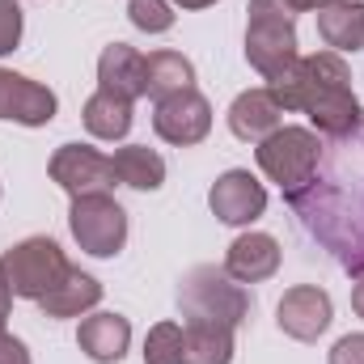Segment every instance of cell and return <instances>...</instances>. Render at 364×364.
Listing matches in <instances>:
<instances>
[{"label":"cell","instance_id":"obj_1","mask_svg":"<svg viewBox=\"0 0 364 364\" xmlns=\"http://www.w3.org/2000/svg\"><path fill=\"white\" fill-rule=\"evenodd\" d=\"M279 110H309L322 136L343 140L360 127V102L352 93V73L339 51H318L296 60L288 73H279L267 85Z\"/></svg>","mask_w":364,"mask_h":364},{"label":"cell","instance_id":"obj_2","mask_svg":"<svg viewBox=\"0 0 364 364\" xmlns=\"http://www.w3.org/2000/svg\"><path fill=\"white\" fill-rule=\"evenodd\" d=\"M296 9L288 0H250V30H246V55L250 64L275 81L296 64V30H292Z\"/></svg>","mask_w":364,"mask_h":364},{"label":"cell","instance_id":"obj_3","mask_svg":"<svg viewBox=\"0 0 364 364\" xmlns=\"http://www.w3.org/2000/svg\"><path fill=\"white\" fill-rule=\"evenodd\" d=\"M178 305L186 322H220V326H237L250 309V296L237 288V279L225 267H195L182 279Z\"/></svg>","mask_w":364,"mask_h":364},{"label":"cell","instance_id":"obj_4","mask_svg":"<svg viewBox=\"0 0 364 364\" xmlns=\"http://www.w3.org/2000/svg\"><path fill=\"white\" fill-rule=\"evenodd\" d=\"M259 166L284 191H296V186H305L314 178V170L322 166V144L305 127H279V132H272L259 144Z\"/></svg>","mask_w":364,"mask_h":364},{"label":"cell","instance_id":"obj_5","mask_svg":"<svg viewBox=\"0 0 364 364\" xmlns=\"http://www.w3.org/2000/svg\"><path fill=\"white\" fill-rule=\"evenodd\" d=\"M0 267H4V279H9V288H13V296L38 301V296H47V292L68 275V259L60 255V246H55L51 237H30V242L13 246V250L0 259Z\"/></svg>","mask_w":364,"mask_h":364},{"label":"cell","instance_id":"obj_6","mask_svg":"<svg viewBox=\"0 0 364 364\" xmlns=\"http://www.w3.org/2000/svg\"><path fill=\"white\" fill-rule=\"evenodd\" d=\"M68 225H73V237L81 242V250H90L97 259L119 255L123 242H127V216H123V208L110 195H81V199H73Z\"/></svg>","mask_w":364,"mask_h":364},{"label":"cell","instance_id":"obj_7","mask_svg":"<svg viewBox=\"0 0 364 364\" xmlns=\"http://www.w3.org/2000/svg\"><path fill=\"white\" fill-rule=\"evenodd\" d=\"M51 178L60 182L73 199L81 195H106L114 186V161L102 157L90 144H64L55 157H51Z\"/></svg>","mask_w":364,"mask_h":364},{"label":"cell","instance_id":"obj_8","mask_svg":"<svg viewBox=\"0 0 364 364\" xmlns=\"http://www.w3.org/2000/svg\"><path fill=\"white\" fill-rule=\"evenodd\" d=\"M153 127L161 140L170 144H199L212 127V106L199 97L195 90H182L174 97H161L157 102V114H153Z\"/></svg>","mask_w":364,"mask_h":364},{"label":"cell","instance_id":"obj_9","mask_svg":"<svg viewBox=\"0 0 364 364\" xmlns=\"http://www.w3.org/2000/svg\"><path fill=\"white\" fill-rule=\"evenodd\" d=\"M212 212L225 220V225H250L255 216H263L267 208V191L250 178L246 170H229L225 178H216L212 195H208Z\"/></svg>","mask_w":364,"mask_h":364},{"label":"cell","instance_id":"obj_10","mask_svg":"<svg viewBox=\"0 0 364 364\" xmlns=\"http://www.w3.org/2000/svg\"><path fill=\"white\" fill-rule=\"evenodd\" d=\"M331 326V296L314 284H301V288H288L284 301H279V331H288L292 339H318L322 331Z\"/></svg>","mask_w":364,"mask_h":364},{"label":"cell","instance_id":"obj_11","mask_svg":"<svg viewBox=\"0 0 364 364\" xmlns=\"http://www.w3.org/2000/svg\"><path fill=\"white\" fill-rule=\"evenodd\" d=\"M0 119H17L26 127L51 123L55 119V93L34 85L30 77H17V73L0 68Z\"/></svg>","mask_w":364,"mask_h":364},{"label":"cell","instance_id":"obj_12","mask_svg":"<svg viewBox=\"0 0 364 364\" xmlns=\"http://www.w3.org/2000/svg\"><path fill=\"white\" fill-rule=\"evenodd\" d=\"M275 267H279V246L267 233H242L229 246V259H225V272L237 284H259V279L275 275Z\"/></svg>","mask_w":364,"mask_h":364},{"label":"cell","instance_id":"obj_13","mask_svg":"<svg viewBox=\"0 0 364 364\" xmlns=\"http://www.w3.org/2000/svg\"><path fill=\"white\" fill-rule=\"evenodd\" d=\"M127 339H132V326H127V318H119V314H93V318L81 322V331H77L81 352L97 364L123 360Z\"/></svg>","mask_w":364,"mask_h":364},{"label":"cell","instance_id":"obj_14","mask_svg":"<svg viewBox=\"0 0 364 364\" xmlns=\"http://www.w3.org/2000/svg\"><path fill=\"white\" fill-rule=\"evenodd\" d=\"M279 102H275L267 90H250L242 93L237 102H233V110H229V127H233V136H242V140H255V144H263L272 132H279Z\"/></svg>","mask_w":364,"mask_h":364},{"label":"cell","instance_id":"obj_15","mask_svg":"<svg viewBox=\"0 0 364 364\" xmlns=\"http://www.w3.org/2000/svg\"><path fill=\"white\" fill-rule=\"evenodd\" d=\"M97 81L102 90L110 93H123V97H140L144 93V55L127 43H114L102 51L97 60Z\"/></svg>","mask_w":364,"mask_h":364},{"label":"cell","instance_id":"obj_16","mask_svg":"<svg viewBox=\"0 0 364 364\" xmlns=\"http://www.w3.org/2000/svg\"><path fill=\"white\" fill-rule=\"evenodd\" d=\"M233 360V326L220 322H186L182 364H229Z\"/></svg>","mask_w":364,"mask_h":364},{"label":"cell","instance_id":"obj_17","mask_svg":"<svg viewBox=\"0 0 364 364\" xmlns=\"http://www.w3.org/2000/svg\"><path fill=\"white\" fill-rule=\"evenodd\" d=\"M102 301V284L90 279V275H81L77 267H68V275L47 292V296H38V305L51 314V318H77L81 309H93Z\"/></svg>","mask_w":364,"mask_h":364},{"label":"cell","instance_id":"obj_18","mask_svg":"<svg viewBox=\"0 0 364 364\" xmlns=\"http://www.w3.org/2000/svg\"><path fill=\"white\" fill-rule=\"evenodd\" d=\"M318 34L335 51H356V47H364V4L339 0V4L318 9Z\"/></svg>","mask_w":364,"mask_h":364},{"label":"cell","instance_id":"obj_19","mask_svg":"<svg viewBox=\"0 0 364 364\" xmlns=\"http://www.w3.org/2000/svg\"><path fill=\"white\" fill-rule=\"evenodd\" d=\"M191 81H195V68H191V60L178 55V51H153V55H144V93L149 97H174V93L191 90Z\"/></svg>","mask_w":364,"mask_h":364},{"label":"cell","instance_id":"obj_20","mask_svg":"<svg viewBox=\"0 0 364 364\" xmlns=\"http://www.w3.org/2000/svg\"><path fill=\"white\" fill-rule=\"evenodd\" d=\"M85 127H90L97 140H123L127 127H132V97L97 90L85 102Z\"/></svg>","mask_w":364,"mask_h":364},{"label":"cell","instance_id":"obj_21","mask_svg":"<svg viewBox=\"0 0 364 364\" xmlns=\"http://www.w3.org/2000/svg\"><path fill=\"white\" fill-rule=\"evenodd\" d=\"M110 161H114L119 182H127V186H136V191H157V186L166 182V161H161L153 149H144V144H127V149H119Z\"/></svg>","mask_w":364,"mask_h":364},{"label":"cell","instance_id":"obj_22","mask_svg":"<svg viewBox=\"0 0 364 364\" xmlns=\"http://www.w3.org/2000/svg\"><path fill=\"white\" fill-rule=\"evenodd\" d=\"M144 364H182V326L161 322L144 339Z\"/></svg>","mask_w":364,"mask_h":364},{"label":"cell","instance_id":"obj_23","mask_svg":"<svg viewBox=\"0 0 364 364\" xmlns=\"http://www.w3.org/2000/svg\"><path fill=\"white\" fill-rule=\"evenodd\" d=\"M127 13H132V21H136L140 30H149V34H161V30L174 26V13H170L166 0H132Z\"/></svg>","mask_w":364,"mask_h":364},{"label":"cell","instance_id":"obj_24","mask_svg":"<svg viewBox=\"0 0 364 364\" xmlns=\"http://www.w3.org/2000/svg\"><path fill=\"white\" fill-rule=\"evenodd\" d=\"M17 38H21V9L17 0H0V55L13 51Z\"/></svg>","mask_w":364,"mask_h":364},{"label":"cell","instance_id":"obj_25","mask_svg":"<svg viewBox=\"0 0 364 364\" xmlns=\"http://www.w3.org/2000/svg\"><path fill=\"white\" fill-rule=\"evenodd\" d=\"M331 364H364V335H348L335 343L331 352Z\"/></svg>","mask_w":364,"mask_h":364},{"label":"cell","instance_id":"obj_26","mask_svg":"<svg viewBox=\"0 0 364 364\" xmlns=\"http://www.w3.org/2000/svg\"><path fill=\"white\" fill-rule=\"evenodd\" d=\"M0 364H30L26 343H21V339H13V335H0Z\"/></svg>","mask_w":364,"mask_h":364},{"label":"cell","instance_id":"obj_27","mask_svg":"<svg viewBox=\"0 0 364 364\" xmlns=\"http://www.w3.org/2000/svg\"><path fill=\"white\" fill-rule=\"evenodd\" d=\"M9 301H13V288L4 279V267H0V335H4V318H9Z\"/></svg>","mask_w":364,"mask_h":364},{"label":"cell","instance_id":"obj_28","mask_svg":"<svg viewBox=\"0 0 364 364\" xmlns=\"http://www.w3.org/2000/svg\"><path fill=\"white\" fill-rule=\"evenodd\" d=\"M288 4L301 13V9H326V4H339V0H288Z\"/></svg>","mask_w":364,"mask_h":364},{"label":"cell","instance_id":"obj_29","mask_svg":"<svg viewBox=\"0 0 364 364\" xmlns=\"http://www.w3.org/2000/svg\"><path fill=\"white\" fill-rule=\"evenodd\" d=\"M352 305H356V314L364 318V275L356 279V292H352Z\"/></svg>","mask_w":364,"mask_h":364},{"label":"cell","instance_id":"obj_30","mask_svg":"<svg viewBox=\"0 0 364 364\" xmlns=\"http://www.w3.org/2000/svg\"><path fill=\"white\" fill-rule=\"evenodd\" d=\"M174 4H182V9H208V4H216V0H174Z\"/></svg>","mask_w":364,"mask_h":364}]
</instances>
